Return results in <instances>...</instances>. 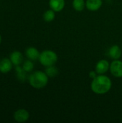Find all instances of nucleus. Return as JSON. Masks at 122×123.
<instances>
[{
    "label": "nucleus",
    "instance_id": "2eb2a0df",
    "mask_svg": "<svg viewBox=\"0 0 122 123\" xmlns=\"http://www.w3.org/2000/svg\"><path fill=\"white\" fill-rule=\"evenodd\" d=\"M55 18V12L51 9L45 11L43 14V19L47 22H50L53 21Z\"/></svg>",
    "mask_w": 122,
    "mask_h": 123
},
{
    "label": "nucleus",
    "instance_id": "1a4fd4ad",
    "mask_svg": "<svg viewBox=\"0 0 122 123\" xmlns=\"http://www.w3.org/2000/svg\"><path fill=\"white\" fill-rule=\"evenodd\" d=\"M49 6L51 9L55 11V12H61L65 6V0H49Z\"/></svg>",
    "mask_w": 122,
    "mask_h": 123
},
{
    "label": "nucleus",
    "instance_id": "ddd939ff",
    "mask_svg": "<svg viewBox=\"0 0 122 123\" xmlns=\"http://www.w3.org/2000/svg\"><path fill=\"white\" fill-rule=\"evenodd\" d=\"M73 8L77 12H81L86 8V1L84 0H73Z\"/></svg>",
    "mask_w": 122,
    "mask_h": 123
},
{
    "label": "nucleus",
    "instance_id": "dca6fc26",
    "mask_svg": "<svg viewBox=\"0 0 122 123\" xmlns=\"http://www.w3.org/2000/svg\"><path fill=\"white\" fill-rule=\"evenodd\" d=\"M16 72H17V76L20 81L23 82L26 80L27 72L23 69L22 67H20L19 66H16Z\"/></svg>",
    "mask_w": 122,
    "mask_h": 123
},
{
    "label": "nucleus",
    "instance_id": "7ed1b4c3",
    "mask_svg": "<svg viewBox=\"0 0 122 123\" xmlns=\"http://www.w3.org/2000/svg\"><path fill=\"white\" fill-rule=\"evenodd\" d=\"M40 63L45 67L54 66L58 60L57 53L51 50H45L40 53L39 57Z\"/></svg>",
    "mask_w": 122,
    "mask_h": 123
},
{
    "label": "nucleus",
    "instance_id": "9b49d317",
    "mask_svg": "<svg viewBox=\"0 0 122 123\" xmlns=\"http://www.w3.org/2000/svg\"><path fill=\"white\" fill-rule=\"evenodd\" d=\"M12 63L9 58H3L0 61V71L3 74L9 72L12 68Z\"/></svg>",
    "mask_w": 122,
    "mask_h": 123
},
{
    "label": "nucleus",
    "instance_id": "9d476101",
    "mask_svg": "<svg viewBox=\"0 0 122 123\" xmlns=\"http://www.w3.org/2000/svg\"><path fill=\"white\" fill-rule=\"evenodd\" d=\"M40 53L35 47H29L25 50V55L27 58L31 61H37L39 59Z\"/></svg>",
    "mask_w": 122,
    "mask_h": 123
},
{
    "label": "nucleus",
    "instance_id": "6e6552de",
    "mask_svg": "<svg viewBox=\"0 0 122 123\" xmlns=\"http://www.w3.org/2000/svg\"><path fill=\"white\" fill-rule=\"evenodd\" d=\"M103 4L102 0H86V8L91 12H96L99 10Z\"/></svg>",
    "mask_w": 122,
    "mask_h": 123
},
{
    "label": "nucleus",
    "instance_id": "0eeeda50",
    "mask_svg": "<svg viewBox=\"0 0 122 123\" xmlns=\"http://www.w3.org/2000/svg\"><path fill=\"white\" fill-rule=\"evenodd\" d=\"M108 54L109 56L113 60L120 59L122 55V48L118 45H114L109 49Z\"/></svg>",
    "mask_w": 122,
    "mask_h": 123
},
{
    "label": "nucleus",
    "instance_id": "f257e3e1",
    "mask_svg": "<svg viewBox=\"0 0 122 123\" xmlns=\"http://www.w3.org/2000/svg\"><path fill=\"white\" fill-rule=\"evenodd\" d=\"M112 86L111 79L105 74H98L92 79L91 83V91L96 94H105L108 93Z\"/></svg>",
    "mask_w": 122,
    "mask_h": 123
},
{
    "label": "nucleus",
    "instance_id": "a211bd4d",
    "mask_svg": "<svg viewBox=\"0 0 122 123\" xmlns=\"http://www.w3.org/2000/svg\"><path fill=\"white\" fill-rule=\"evenodd\" d=\"M98 76V74L96 71H91L89 72V77L91 79H95L96 76Z\"/></svg>",
    "mask_w": 122,
    "mask_h": 123
},
{
    "label": "nucleus",
    "instance_id": "39448f33",
    "mask_svg": "<svg viewBox=\"0 0 122 123\" xmlns=\"http://www.w3.org/2000/svg\"><path fill=\"white\" fill-rule=\"evenodd\" d=\"M110 69V63L107 60L101 59L99 61L95 67V71L98 74H105Z\"/></svg>",
    "mask_w": 122,
    "mask_h": 123
},
{
    "label": "nucleus",
    "instance_id": "6ab92c4d",
    "mask_svg": "<svg viewBox=\"0 0 122 123\" xmlns=\"http://www.w3.org/2000/svg\"><path fill=\"white\" fill-rule=\"evenodd\" d=\"M1 35H0V43H1Z\"/></svg>",
    "mask_w": 122,
    "mask_h": 123
},
{
    "label": "nucleus",
    "instance_id": "20e7f679",
    "mask_svg": "<svg viewBox=\"0 0 122 123\" xmlns=\"http://www.w3.org/2000/svg\"><path fill=\"white\" fill-rule=\"evenodd\" d=\"M110 72L116 78H122V61L119 59L114 60L110 63Z\"/></svg>",
    "mask_w": 122,
    "mask_h": 123
},
{
    "label": "nucleus",
    "instance_id": "f3484780",
    "mask_svg": "<svg viewBox=\"0 0 122 123\" xmlns=\"http://www.w3.org/2000/svg\"><path fill=\"white\" fill-rule=\"evenodd\" d=\"M22 68L26 72H31L34 68V64H33L32 61L29 59L24 62Z\"/></svg>",
    "mask_w": 122,
    "mask_h": 123
},
{
    "label": "nucleus",
    "instance_id": "f8f14e48",
    "mask_svg": "<svg viewBox=\"0 0 122 123\" xmlns=\"http://www.w3.org/2000/svg\"><path fill=\"white\" fill-rule=\"evenodd\" d=\"M9 59L15 66H19L23 61V55L19 51H14L11 53Z\"/></svg>",
    "mask_w": 122,
    "mask_h": 123
},
{
    "label": "nucleus",
    "instance_id": "4468645a",
    "mask_svg": "<svg viewBox=\"0 0 122 123\" xmlns=\"http://www.w3.org/2000/svg\"><path fill=\"white\" fill-rule=\"evenodd\" d=\"M45 72L46 73V74L47 75V76L49 78H54V77L57 76L59 74V71H58V68L56 66H55V65L46 67Z\"/></svg>",
    "mask_w": 122,
    "mask_h": 123
},
{
    "label": "nucleus",
    "instance_id": "f03ea898",
    "mask_svg": "<svg viewBox=\"0 0 122 123\" xmlns=\"http://www.w3.org/2000/svg\"><path fill=\"white\" fill-rule=\"evenodd\" d=\"M28 80L29 84L33 88L40 89L47 86L49 81V77L45 72L36 71L29 75Z\"/></svg>",
    "mask_w": 122,
    "mask_h": 123
},
{
    "label": "nucleus",
    "instance_id": "423d86ee",
    "mask_svg": "<svg viewBox=\"0 0 122 123\" xmlns=\"http://www.w3.org/2000/svg\"><path fill=\"white\" fill-rule=\"evenodd\" d=\"M14 118L18 123H24L29 120V114L27 110L24 109H20L14 112Z\"/></svg>",
    "mask_w": 122,
    "mask_h": 123
}]
</instances>
